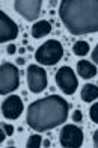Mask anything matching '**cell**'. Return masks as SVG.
Listing matches in <instances>:
<instances>
[{"instance_id":"cell-1","label":"cell","mask_w":98,"mask_h":148,"mask_svg":"<svg viewBox=\"0 0 98 148\" xmlns=\"http://www.w3.org/2000/svg\"><path fill=\"white\" fill-rule=\"evenodd\" d=\"M59 17L73 35L98 32V0H63Z\"/></svg>"},{"instance_id":"cell-2","label":"cell","mask_w":98,"mask_h":148,"mask_svg":"<svg viewBox=\"0 0 98 148\" xmlns=\"http://www.w3.org/2000/svg\"><path fill=\"white\" fill-rule=\"evenodd\" d=\"M69 106L62 97L48 95L36 100L27 109V124L35 132H47L61 125L68 118Z\"/></svg>"},{"instance_id":"cell-3","label":"cell","mask_w":98,"mask_h":148,"mask_svg":"<svg viewBox=\"0 0 98 148\" xmlns=\"http://www.w3.org/2000/svg\"><path fill=\"white\" fill-rule=\"evenodd\" d=\"M62 56H63V47L56 39H50V41L44 42L35 53L36 62L42 65H54L62 59Z\"/></svg>"},{"instance_id":"cell-4","label":"cell","mask_w":98,"mask_h":148,"mask_svg":"<svg viewBox=\"0 0 98 148\" xmlns=\"http://www.w3.org/2000/svg\"><path fill=\"white\" fill-rule=\"evenodd\" d=\"M20 85V73L15 65L5 62L0 66V94H9Z\"/></svg>"},{"instance_id":"cell-5","label":"cell","mask_w":98,"mask_h":148,"mask_svg":"<svg viewBox=\"0 0 98 148\" xmlns=\"http://www.w3.org/2000/svg\"><path fill=\"white\" fill-rule=\"evenodd\" d=\"M56 83L59 86V89H61L63 94H67V95H71V94H74L77 86H78V82H77V77L73 71L71 66H62V68H59L57 73H56Z\"/></svg>"},{"instance_id":"cell-6","label":"cell","mask_w":98,"mask_h":148,"mask_svg":"<svg viewBox=\"0 0 98 148\" xmlns=\"http://www.w3.org/2000/svg\"><path fill=\"white\" fill-rule=\"evenodd\" d=\"M59 140H61V145L65 148H78L83 144V132L80 127L67 124L62 127Z\"/></svg>"},{"instance_id":"cell-7","label":"cell","mask_w":98,"mask_h":148,"mask_svg":"<svg viewBox=\"0 0 98 148\" xmlns=\"http://www.w3.org/2000/svg\"><path fill=\"white\" fill-rule=\"evenodd\" d=\"M27 83L29 89L35 94L42 92L47 88V73L38 65H29L27 68Z\"/></svg>"},{"instance_id":"cell-8","label":"cell","mask_w":98,"mask_h":148,"mask_svg":"<svg viewBox=\"0 0 98 148\" xmlns=\"http://www.w3.org/2000/svg\"><path fill=\"white\" fill-rule=\"evenodd\" d=\"M41 6H42L41 0H17L14 3L15 11L27 21H35L39 17Z\"/></svg>"},{"instance_id":"cell-9","label":"cell","mask_w":98,"mask_h":148,"mask_svg":"<svg viewBox=\"0 0 98 148\" xmlns=\"http://www.w3.org/2000/svg\"><path fill=\"white\" fill-rule=\"evenodd\" d=\"M18 26L14 20H11L3 11H0V42H6L17 38Z\"/></svg>"},{"instance_id":"cell-10","label":"cell","mask_w":98,"mask_h":148,"mask_svg":"<svg viewBox=\"0 0 98 148\" xmlns=\"http://www.w3.org/2000/svg\"><path fill=\"white\" fill-rule=\"evenodd\" d=\"M2 113L6 119H17L23 113V101L18 95H11L2 103Z\"/></svg>"},{"instance_id":"cell-11","label":"cell","mask_w":98,"mask_h":148,"mask_svg":"<svg viewBox=\"0 0 98 148\" xmlns=\"http://www.w3.org/2000/svg\"><path fill=\"white\" fill-rule=\"evenodd\" d=\"M77 73L83 79H92L97 74V66L88 60H78L77 62Z\"/></svg>"},{"instance_id":"cell-12","label":"cell","mask_w":98,"mask_h":148,"mask_svg":"<svg viewBox=\"0 0 98 148\" xmlns=\"http://www.w3.org/2000/svg\"><path fill=\"white\" fill-rule=\"evenodd\" d=\"M32 36L33 38H42L45 35H48V33L51 32V26L48 21H45V20H41V21L35 23L33 26H32Z\"/></svg>"},{"instance_id":"cell-13","label":"cell","mask_w":98,"mask_h":148,"mask_svg":"<svg viewBox=\"0 0 98 148\" xmlns=\"http://www.w3.org/2000/svg\"><path fill=\"white\" fill-rule=\"evenodd\" d=\"M95 98H98V86L95 85H84L82 89V100L83 101H94Z\"/></svg>"},{"instance_id":"cell-14","label":"cell","mask_w":98,"mask_h":148,"mask_svg":"<svg viewBox=\"0 0 98 148\" xmlns=\"http://www.w3.org/2000/svg\"><path fill=\"white\" fill-rule=\"evenodd\" d=\"M73 50H74V55L84 56V55H88V51H89V44L86 41H77L73 47Z\"/></svg>"},{"instance_id":"cell-15","label":"cell","mask_w":98,"mask_h":148,"mask_svg":"<svg viewBox=\"0 0 98 148\" xmlns=\"http://www.w3.org/2000/svg\"><path fill=\"white\" fill-rule=\"evenodd\" d=\"M41 142H42V139L39 134H32L27 140V148H38V147H41Z\"/></svg>"},{"instance_id":"cell-16","label":"cell","mask_w":98,"mask_h":148,"mask_svg":"<svg viewBox=\"0 0 98 148\" xmlns=\"http://www.w3.org/2000/svg\"><path fill=\"white\" fill-rule=\"evenodd\" d=\"M89 116L91 119L94 121V123L98 124V103H95L92 107H91V110H89Z\"/></svg>"},{"instance_id":"cell-17","label":"cell","mask_w":98,"mask_h":148,"mask_svg":"<svg viewBox=\"0 0 98 148\" xmlns=\"http://www.w3.org/2000/svg\"><path fill=\"white\" fill-rule=\"evenodd\" d=\"M2 129L5 130V133L8 134V136H9V134H12V133H14V127H12V125H9V124H3V125H2Z\"/></svg>"},{"instance_id":"cell-18","label":"cell","mask_w":98,"mask_h":148,"mask_svg":"<svg viewBox=\"0 0 98 148\" xmlns=\"http://www.w3.org/2000/svg\"><path fill=\"white\" fill-rule=\"evenodd\" d=\"M73 119L76 121V123H78V121H82V112H80V110H74Z\"/></svg>"},{"instance_id":"cell-19","label":"cell","mask_w":98,"mask_h":148,"mask_svg":"<svg viewBox=\"0 0 98 148\" xmlns=\"http://www.w3.org/2000/svg\"><path fill=\"white\" fill-rule=\"evenodd\" d=\"M92 60H94L95 64H98V44L95 47V50L92 51Z\"/></svg>"},{"instance_id":"cell-20","label":"cell","mask_w":98,"mask_h":148,"mask_svg":"<svg viewBox=\"0 0 98 148\" xmlns=\"http://www.w3.org/2000/svg\"><path fill=\"white\" fill-rule=\"evenodd\" d=\"M15 45L14 44H11V45H8V49H6V51H8V55H14V53H15Z\"/></svg>"},{"instance_id":"cell-21","label":"cell","mask_w":98,"mask_h":148,"mask_svg":"<svg viewBox=\"0 0 98 148\" xmlns=\"http://www.w3.org/2000/svg\"><path fill=\"white\" fill-rule=\"evenodd\" d=\"M94 144H95V147H98V132L94 133Z\"/></svg>"},{"instance_id":"cell-22","label":"cell","mask_w":98,"mask_h":148,"mask_svg":"<svg viewBox=\"0 0 98 148\" xmlns=\"http://www.w3.org/2000/svg\"><path fill=\"white\" fill-rule=\"evenodd\" d=\"M17 64H18V65H23V64H24V60H23L21 58H20V59L17 60Z\"/></svg>"}]
</instances>
